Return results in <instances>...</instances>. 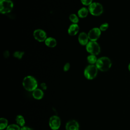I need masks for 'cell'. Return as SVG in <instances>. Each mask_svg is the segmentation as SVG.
<instances>
[{
  "label": "cell",
  "instance_id": "obj_1",
  "mask_svg": "<svg viewBox=\"0 0 130 130\" xmlns=\"http://www.w3.org/2000/svg\"><path fill=\"white\" fill-rule=\"evenodd\" d=\"M95 66L99 70L102 72H106L111 68L112 62L109 57L103 56L98 59Z\"/></svg>",
  "mask_w": 130,
  "mask_h": 130
},
{
  "label": "cell",
  "instance_id": "obj_2",
  "mask_svg": "<svg viewBox=\"0 0 130 130\" xmlns=\"http://www.w3.org/2000/svg\"><path fill=\"white\" fill-rule=\"evenodd\" d=\"M22 85L24 89L28 91H33L38 86L37 80L31 76H27L23 80Z\"/></svg>",
  "mask_w": 130,
  "mask_h": 130
},
{
  "label": "cell",
  "instance_id": "obj_3",
  "mask_svg": "<svg viewBox=\"0 0 130 130\" xmlns=\"http://www.w3.org/2000/svg\"><path fill=\"white\" fill-rule=\"evenodd\" d=\"M98 69L95 64H89L87 66L84 71V75L88 80L94 79L98 74Z\"/></svg>",
  "mask_w": 130,
  "mask_h": 130
},
{
  "label": "cell",
  "instance_id": "obj_4",
  "mask_svg": "<svg viewBox=\"0 0 130 130\" xmlns=\"http://www.w3.org/2000/svg\"><path fill=\"white\" fill-rule=\"evenodd\" d=\"M88 9L90 14L94 16L101 15L104 11L102 5L98 2H93L88 6Z\"/></svg>",
  "mask_w": 130,
  "mask_h": 130
},
{
  "label": "cell",
  "instance_id": "obj_5",
  "mask_svg": "<svg viewBox=\"0 0 130 130\" xmlns=\"http://www.w3.org/2000/svg\"><path fill=\"white\" fill-rule=\"evenodd\" d=\"M14 4L11 0H0V12L2 14H7L11 12Z\"/></svg>",
  "mask_w": 130,
  "mask_h": 130
},
{
  "label": "cell",
  "instance_id": "obj_6",
  "mask_svg": "<svg viewBox=\"0 0 130 130\" xmlns=\"http://www.w3.org/2000/svg\"><path fill=\"white\" fill-rule=\"evenodd\" d=\"M86 50L90 54L97 55L101 52L99 44L96 41H89L86 45Z\"/></svg>",
  "mask_w": 130,
  "mask_h": 130
},
{
  "label": "cell",
  "instance_id": "obj_7",
  "mask_svg": "<svg viewBox=\"0 0 130 130\" xmlns=\"http://www.w3.org/2000/svg\"><path fill=\"white\" fill-rule=\"evenodd\" d=\"M49 124L50 127L52 130L58 129L60 127L61 124V120L60 118L56 115L52 116L49 119Z\"/></svg>",
  "mask_w": 130,
  "mask_h": 130
},
{
  "label": "cell",
  "instance_id": "obj_8",
  "mask_svg": "<svg viewBox=\"0 0 130 130\" xmlns=\"http://www.w3.org/2000/svg\"><path fill=\"white\" fill-rule=\"evenodd\" d=\"M101 34V30L98 27L92 28L87 34L90 41H96L100 37Z\"/></svg>",
  "mask_w": 130,
  "mask_h": 130
},
{
  "label": "cell",
  "instance_id": "obj_9",
  "mask_svg": "<svg viewBox=\"0 0 130 130\" xmlns=\"http://www.w3.org/2000/svg\"><path fill=\"white\" fill-rule=\"evenodd\" d=\"M33 36L35 40L40 42H44L47 38L46 32L43 29H37L34 30Z\"/></svg>",
  "mask_w": 130,
  "mask_h": 130
},
{
  "label": "cell",
  "instance_id": "obj_10",
  "mask_svg": "<svg viewBox=\"0 0 130 130\" xmlns=\"http://www.w3.org/2000/svg\"><path fill=\"white\" fill-rule=\"evenodd\" d=\"M66 130H79V123L75 120H70L66 123Z\"/></svg>",
  "mask_w": 130,
  "mask_h": 130
},
{
  "label": "cell",
  "instance_id": "obj_11",
  "mask_svg": "<svg viewBox=\"0 0 130 130\" xmlns=\"http://www.w3.org/2000/svg\"><path fill=\"white\" fill-rule=\"evenodd\" d=\"M88 40L89 38L88 37V35L85 32H82L79 35L78 41L80 44H81V45L86 46L89 42Z\"/></svg>",
  "mask_w": 130,
  "mask_h": 130
},
{
  "label": "cell",
  "instance_id": "obj_12",
  "mask_svg": "<svg viewBox=\"0 0 130 130\" xmlns=\"http://www.w3.org/2000/svg\"><path fill=\"white\" fill-rule=\"evenodd\" d=\"M79 30V27L78 24L72 23L70 25L68 30V32L69 35L74 36L77 34Z\"/></svg>",
  "mask_w": 130,
  "mask_h": 130
},
{
  "label": "cell",
  "instance_id": "obj_13",
  "mask_svg": "<svg viewBox=\"0 0 130 130\" xmlns=\"http://www.w3.org/2000/svg\"><path fill=\"white\" fill-rule=\"evenodd\" d=\"M45 45L50 48H54L57 45V41L54 38L48 37L45 41Z\"/></svg>",
  "mask_w": 130,
  "mask_h": 130
},
{
  "label": "cell",
  "instance_id": "obj_14",
  "mask_svg": "<svg viewBox=\"0 0 130 130\" xmlns=\"http://www.w3.org/2000/svg\"><path fill=\"white\" fill-rule=\"evenodd\" d=\"M89 12L88 9L86 8V7H82L78 10L77 13L78 16L79 18H85L88 15Z\"/></svg>",
  "mask_w": 130,
  "mask_h": 130
},
{
  "label": "cell",
  "instance_id": "obj_15",
  "mask_svg": "<svg viewBox=\"0 0 130 130\" xmlns=\"http://www.w3.org/2000/svg\"><path fill=\"white\" fill-rule=\"evenodd\" d=\"M44 95V92L42 90L37 88L32 92V96L36 100H40L42 99Z\"/></svg>",
  "mask_w": 130,
  "mask_h": 130
},
{
  "label": "cell",
  "instance_id": "obj_16",
  "mask_svg": "<svg viewBox=\"0 0 130 130\" xmlns=\"http://www.w3.org/2000/svg\"><path fill=\"white\" fill-rule=\"evenodd\" d=\"M15 120L17 123V124L21 127L24 126V125L25 124V120L24 117L21 115H18L16 117Z\"/></svg>",
  "mask_w": 130,
  "mask_h": 130
},
{
  "label": "cell",
  "instance_id": "obj_17",
  "mask_svg": "<svg viewBox=\"0 0 130 130\" xmlns=\"http://www.w3.org/2000/svg\"><path fill=\"white\" fill-rule=\"evenodd\" d=\"M87 60L90 64H95L98 60V58L96 55L90 54L87 56Z\"/></svg>",
  "mask_w": 130,
  "mask_h": 130
},
{
  "label": "cell",
  "instance_id": "obj_18",
  "mask_svg": "<svg viewBox=\"0 0 130 130\" xmlns=\"http://www.w3.org/2000/svg\"><path fill=\"white\" fill-rule=\"evenodd\" d=\"M8 121L7 119L5 118H1L0 119V129L3 130L5 128H7L8 126Z\"/></svg>",
  "mask_w": 130,
  "mask_h": 130
},
{
  "label": "cell",
  "instance_id": "obj_19",
  "mask_svg": "<svg viewBox=\"0 0 130 130\" xmlns=\"http://www.w3.org/2000/svg\"><path fill=\"white\" fill-rule=\"evenodd\" d=\"M70 20L73 23L77 24L79 22V17L75 14H71L69 16Z\"/></svg>",
  "mask_w": 130,
  "mask_h": 130
},
{
  "label": "cell",
  "instance_id": "obj_20",
  "mask_svg": "<svg viewBox=\"0 0 130 130\" xmlns=\"http://www.w3.org/2000/svg\"><path fill=\"white\" fill-rule=\"evenodd\" d=\"M20 128L19 125L15 124H12L8 125L6 130H20Z\"/></svg>",
  "mask_w": 130,
  "mask_h": 130
},
{
  "label": "cell",
  "instance_id": "obj_21",
  "mask_svg": "<svg viewBox=\"0 0 130 130\" xmlns=\"http://www.w3.org/2000/svg\"><path fill=\"white\" fill-rule=\"evenodd\" d=\"M24 54V52L23 51H15L14 54H13V56L16 57L17 58L19 59H20L22 58V56H23Z\"/></svg>",
  "mask_w": 130,
  "mask_h": 130
},
{
  "label": "cell",
  "instance_id": "obj_22",
  "mask_svg": "<svg viewBox=\"0 0 130 130\" xmlns=\"http://www.w3.org/2000/svg\"><path fill=\"white\" fill-rule=\"evenodd\" d=\"M108 27H109V24L107 22H105V23L102 24L100 25L99 28L100 29L101 31H106L108 29Z\"/></svg>",
  "mask_w": 130,
  "mask_h": 130
},
{
  "label": "cell",
  "instance_id": "obj_23",
  "mask_svg": "<svg viewBox=\"0 0 130 130\" xmlns=\"http://www.w3.org/2000/svg\"><path fill=\"white\" fill-rule=\"evenodd\" d=\"M93 0H81L82 4L84 6H89L91 4H92Z\"/></svg>",
  "mask_w": 130,
  "mask_h": 130
},
{
  "label": "cell",
  "instance_id": "obj_24",
  "mask_svg": "<svg viewBox=\"0 0 130 130\" xmlns=\"http://www.w3.org/2000/svg\"><path fill=\"white\" fill-rule=\"evenodd\" d=\"M70 68V64L69 62L66 63L63 66V71L64 72H67Z\"/></svg>",
  "mask_w": 130,
  "mask_h": 130
},
{
  "label": "cell",
  "instance_id": "obj_25",
  "mask_svg": "<svg viewBox=\"0 0 130 130\" xmlns=\"http://www.w3.org/2000/svg\"><path fill=\"white\" fill-rule=\"evenodd\" d=\"M20 130H34L33 128L27 127V126H22L21 128H20Z\"/></svg>",
  "mask_w": 130,
  "mask_h": 130
},
{
  "label": "cell",
  "instance_id": "obj_26",
  "mask_svg": "<svg viewBox=\"0 0 130 130\" xmlns=\"http://www.w3.org/2000/svg\"><path fill=\"white\" fill-rule=\"evenodd\" d=\"M41 87L43 90H46L47 89V85L45 83H42L41 84Z\"/></svg>",
  "mask_w": 130,
  "mask_h": 130
},
{
  "label": "cell",
  "instance_id": "obj_27",
  "mask_svg": "<svg viewBox=\"0 0 130 130\" xmlns=\"http://www.w3.org/2000/svg\"><path fill=\"white\" fill-rule=\"evenodd\" d=\"M9 54H9V52L8 51H5L4 52V57H6V58L9 57Z\"/></svg>",
  "mask_w": 130,
  "mask_h": 130
},
{
  "label": "cell",
  "instance_id": "obj_28",
  "mask_svg": "<svg viewBox=\"0 0 130 130\" xmlns=\"http://www.w3.org/2000/svg\"><path fill=\"white\" fill-rule=\"evenodd\" d=\"M128 70H129V72H130V63H129V64H128Z\"/></svg>",
  "mask_w": 130,
  "mask_h": 130
}]
</instances>
